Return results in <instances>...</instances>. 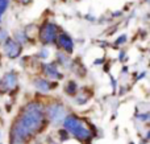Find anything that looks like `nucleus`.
I'll return each instance as SVG.
<instances>
[{"instance_id": "obj_12", "label": "nucleus", "mask_w": 150, "mask_h": 144, "mask_svg": "<svg viewBox=\"0 0 150 144\" xmlns=\"http://www.w3.org/2000/svg\"><path fill=\"white\" fill-rule=\"evenodd\" d=\"M66 91H67L69 94H74V93L76 91V85H75L74 82H70V83L67 85V89H66Z\"/></svg>"}, {"instance_id": "obj_1", "label": "nucleus", "mask_w": 150, "mask_h": 144, "mask_svg": "<svg viewBox=\"0 0 150 144\" xmlns=\"http://www.w3.org/2000/svg\"><path fill=\"white\" fill-rule=\"evenodd\" d=\"M44 122V111L40 103H29L25 108V114L23 118L16 122L13 127V143L21 144L26 138L40 130Z\"/></svg>"}, {"instance_id": "obj_14", "label": "nucleus", "mask_w": 150, "mask_h": 144, "mask_svg": "<svg viewBox=\"0 0 150 144\" xmlns=\"http://www.w3.org/2000/svg\"><path fill=\"white\" fill-rule=\"evenodd\" d=\"M149 115L148 114H145V115H138V119H141V120H148Z\"/></svg>"}, {"instance_id": "obj_11", "label": "nucleus", "mask_w": 150, "mask_h": 144, "mask_svg": "<svg viewBox=\"0 0 150 144\" xmlns=\"http://www.w3.org/2000/svg\"><path fill=\"white\" fill-rule=\"evenodd\" d=\"M7 7H8V0H0V19H1L4 11L7 9Z\"/></svg>"}, {"instance_id": "obj_5", "label": "nucleus", "mask_w": 150, "mask_h": 144, "mask_svg": "<svg viewBox=\"0 0 150 144\" xmlns=\"http://www.w3.org/2000/svg\"><path fill=\"white\" fill-rule=\"evenodd\" d=\"M71 132L78 138V139H82V140H86V139H90L91 138V131L88 128H86L82 123L78 124L74 130H71Z\"/></svg>"}, {"instance_id": "obj_7", "label": "nucleus", "mask_w": 150, "mask_h": 144, "mask_svg": "<svg viewBox=\"0 0 150 144\" xmlns=\"http://www.w3.org/2000/svg\"><path fill=\"white\" fill-rule=\"evenodd\" d=\"M82 122L79 120L78 118H75V116H73V115H70V116H67V118H65L63 119V124H65V127L67 130H74L75 127L78 126V124H80Z\"/></svg>"}, {"instance_id": "obj_16", "label": "nucleus", "mask_w": 150, "mask_h": 144, "mask_svg": "<svg viewBox=\"0 0 150 144\" xmlns=\"http://www.w3.org/2000/svg\"><path fill=\"white\" fill-rule=\"evenodd\" d=\"M20 1H21V3H29L30 0H20Z\"/></svg>"}, {"instance_id": "obj_9", "label": "nucleus", "mask_w": 150, "mask_h": 144, "mask_svg": "<svg viewBox=\"0 0 150 144\" xmlns=\"http://www.w3.org/2000/svg\"><path fill=\"white\" fill-rule=\"evenodd\" d=\"M45 73L52 78H61V73L57 70L54 65H45Z\"/></svg>"}, {"instance_id": "obj_10", "label": "nucleus", "mask_w": 150, "mask_h": 144, "mask_svg": "<svg viewBox=\"0 0 150 144\" xmlns=\"http://www.w3.org/2000/svg\"><path fill=\"white\" fill-rule=\"evenodd\" d=\"M36 86L38 87L41 91H49L50 90V83L47 81H45V79H38V81H36Z\"/></svg>"}, {"instance_id": "obj_3", "label": "nucleus", "mask_w": 150, "mask_h": 144, "mask_svg": "<svg viewBox=\"0 0 150 144\" xmlns=\"http://www.w3.org/2000/svg\"><path fill=\"white\" fill-rule=\"evenodd\" d=\"M4 50L9 58H16L20 56L21 46L17 41H15V40H7L4 44Z\"/></svg>"}, {"instance_id": "obj_4", "label": "nucleus", "mask_w": 150, "mask_h": 144, "mask_svg": "<svg viewBox=\"0 0 150 144\" xmlns=\"http://www.w3.org/2000/svg\"><path fill=\"white\" fill-rule=\"evenodd\" d=\"M57 37V26L54 24H46L41 31V40L44 42H53Z\"/></svg>"}, {"instance_id": "obj_8", "label": "nucleus", "mask_w": 150, "mask_h": 144, "mask_svg": "<svg viewBox=\"0 0 150 144\" xmlns=\"http://www.w3.org/2000/svg\"><path fill=\"white\" fill-rule=\"evenodd\" d=\"M3 82H4V86L7 89H15L16 85H17V78H16V76L13 73H9L4 77V81Z\"/></svg>"}, {"instance_id": "obj_2", "label": "nucleus", "mask_w": 150, "mask_h": 144, "mask_svg": "<svg viewBox=\"0 0 150 144\" xmlns=\"http://www.w3.org/2000/svg\"><path fill=\"white\" fill-rule=\"evenodd\" d=\"M47 115H49L50 120H52L53 123H57V124L61 123V122H63V119L66 118L65 107H63L62 105H58V103L52 105L47 108Z\"/></svg>"}, {"instance_id": "obj_6", "label": "nucleus", "mask_w": 150, "mask_h": 144, "mask_svg": "<svg viewBox=\"0 0 150 144\" xmlns=\"http://www.w3.org/2000/svg\"><path fill=\"white\" fill-rule=\"evenodd\" d=\"M59 44L66 52H71L74 48V44H73V40L67 36V34H61L59 36Z\"/></svg>"}, {"instance_id": "obj_13", "label": "nucleus", "mask_w": 150, "mask_h": 144, "mask_svg": "<svg viewBox=\"0 0 150 144\" xmlns=\"http://www.w3.org/2000/svg\"><path fill=\"white\" fill-rule=\"evenodd\" d=\"M7 40V32L5 31H0V42L5 41Z\"/></svg>"}, {"instance_id": "obj_15", "label": "nucleus", "mask_w": 150, "mask_h": 144, "mask_svg": "<svg viewBox=\"0 0 150 144\" xmlns=\"http://www.w3.org/2000/svg\"><path fill=\"white\" fill-rule=\"evenodd\" d=\"M124 40H125V37L122 36V37H121V38H120V40H117V44H120V42H122V41H124Z\"/></svg>"}]
</instances>
